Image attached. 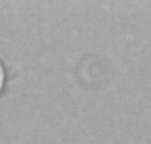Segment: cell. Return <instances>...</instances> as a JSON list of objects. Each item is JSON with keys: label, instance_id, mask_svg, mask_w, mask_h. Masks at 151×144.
<instances>
[{"label": "cell", "instance_id": "cell-1", "mask_svg": "<svg viewBox=\"0 0 151 144\" xmlns=\"http://www.w3.org/2000/svg\"><path fill=\"white\" fill-rule=\"evenodd\" d=\"M4 78H6V72H4V64H2V60H0V91H2V87H4Z\"/></svg>", "mask_w": 151, "mask_h": 144}]
</instances>
